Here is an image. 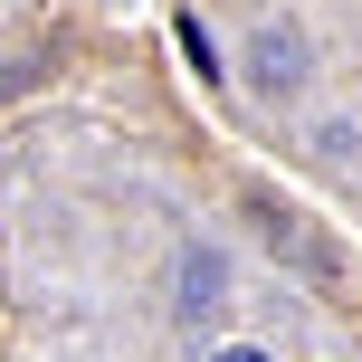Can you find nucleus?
<instances>
[{"mask_svg":"<svg viewBox=\"0 0 362 362\" xmlns=\"http://www.w3.org/2000/svg\"><path fill=\"white\" fill-rule=\"evenodd\" d=\"M210 362H267V353H248V344H229V353H210Z\"/></svg>","mask_w":362,"mask_h":362,"instance_id":"obj_3","label":"nucleus"},{"mask_svg":"<svg viewBox=\"0 0 362 362\" xmlns=\"http://www.w3.org/2000/svg\"><path fill=\"white\" fill-rule=\"evenodd\" d=\"M219 286H229V267H219L210 248L181 257V315H210V305H219Z\"/></svg>","mask_w":362,"mask_h":362,"instance_id":"obj_2","label":"nucleus"},{"mask_svg":"<svg viewBox=\"0 0 362 362\" xmlns=\"http://www.w3.org/2000/svg\"><path fill=\"white\" fill-rule=\"evenodd\" d=\"M248 67H257L267 95H296V86H305V38H296V29H267V38L248 48Z\"/></svg>","mask_w":362,"mask_h":362,"instance_id":"obj_1","label":"nucleus"}]
</instances>
